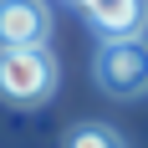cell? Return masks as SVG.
<instances>
[{"mask_svg": "<svg viewBox=\"0 0 148 148\" xmlns=\"http://www.w3.org/2000/svg\"><path fill=\"white\" fill-rule=\"evenodd\" d=\"M56 92V61L46 56V46L36 51H0V97L15 107H36Z\"/></svg>", "mask_w": 148, "mask_h": 148, "instance_id": "1", "label": "cell"}, {"mask_svg": "<svg viewBox=\"0 0 148 148\" xmlns=\"http://www.w3.org/2000/svg\"><path fill=\"white\" fill-rule=\"evenodd\" d=\"M92 77H97V87L107 97H123V102L143 97L148 92V41L143 36H133V41H102Z\"/></svg>", "mask_w": 148, "mask_h": 148, "instance_id": "2", "label": "cell"}, {"mask_svg": "<svg viewBox=\"0 0 148 148\" xmlns=\"http://www.w3.org/2000/svg\"><path fill=\"white\" fill-rule=\"evenodd\" d=\"M51 10L46 0H0V51H36L46 46Z\"/></svg>", "mask_w": 148, "mask_h": 148, "instance_id": "3", "label": "cell"}, {"mask_svg": "<svg viewBox=\"0 0 148 148\" xmlns=\"http://www.w3.org/2000/svg\"><path fill=\"white\" fill-rule=\"evenodd\" d=\"M82 10L102 31V41H133L148 26V0H82Z\"/></svg>", "mask_w": 148, "mask_h": 148, "instance_id": "4", "label": "cell"}, {"mask_svg": "<svg viewBox=\"0 0 148 148\" xmlns=\"http://www.w3.org/2000/svg\"><path fill=\"white\" fill-rule=\"evenodd\" d=\"M61 148H123V138L107 128V123H77L72 133H66V143Z\"/></svg>", "mask_w": 148, "mask_h": 148, "instance_id": "5", "label": "cell"}]
</instances>
